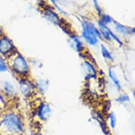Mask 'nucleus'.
Wrapping results in <instances>:
<instances>
[{"label":"nucleus","mask_w":135,"mask_h":135,"mask_svg":"<svg viewBox=\"0 0 135 135\" xmlns=\"http://www.w3.org/2000/svg\"><path fill=\"white\" fill-rule=\"evenodd\" d=\"M23 131V122L20 114L8 110L0 116V135H18Z\"/></svg>","instance_id":"nucleus-1"},{"label":"nucleus","mask_w":135,"mask_h":135,"mask_svg":"<svg viewBox=\"0 0 135 135\" xmlns=\"http://www.w3.org/2000/svg\"><path fill=\"white\" fill-rule=\"evenodd\" d=\"M9 70L18 79L29 77L31 75V65L28 60L17 50L7 58Z\"/></svg>","instance_id":"nucleus-2"},{"label":"nucleus","mask_w":135,"mask_h":135,"mask_svg":"<svg viewBox=\"0 0 135 135\" xmlns=\"http://www.w3.org/2000/svg\"><path fill=\"white\" fill-rule=\"evenodd\" d=\"M81 38L84 42L91 47H97L100 40H103L98 26L92 21L84 18L81 21Z\"/></svg>","instance_id":"nucleus-3"},{"label":"nucleus","mask_w":135,"mask_h":135,"mask_svg":"<svg viewBox=\"0 0 135 135\" xmlns=\"http://www.w3.org/2000/svg\"><path fill=\"white\" fill-rule=\"evenodd\" d=\"M43 16L47 21L52 23V24L60 27L64 33H66L67 35H69L72 32L67 28L66 25L64 24V20L60 15V13H58L53 7L50 6H45L43 8Z\"/></svg>","instance_id":"nucleus-4"},{"label":"nucleus","mask_w":135,"mask_h":135,"mask_svg":"<svg viewBox=\"0 0 135 135\" xmlns=\"http://www.w3.org/2000/svg\"><path fill=\"white\" fill-rule=\"evenodd\" d=\"M18 90L26 99H32L37 95L34 80L30 76L18 79Z\"/></svg>","instance_id":"nucleus-5"},{"label":"nucleus","mask_w":135,"mask_h":135,"mask_svg":"<svg viewBox=\"0 0 135 135\" xmlns=\"http://www.w3.org/2000/svg\"><path fill=\"white\" fill-rule=\"evenodd\" d=\"M81 68L82 75L85 81L89 82L91 80H95L98 78V69L94 63L91 60H84L81 64Z\"/></svg>","instance_id":"nucleus-6"},{"label":"nucleus","mask_w":135,"mask_h":135,"mask_svg":"<svg viewBox=\"0 0 135 135\" xmlns=\"http://www.w3.org/2000/svg\"><path fill=\"white\" fill-rule=\"evenodd\" d=\"M17 50L18 49L13 40L4 33L0 38V56L7 59Z\"/></svg>","instance_id":"nucleus-7"},{"label":"nucleus","mask_w":135,"mask_h":135,"mask_svg":"<svg viewBox=\"0 0 135 135\" xmlns=\"http://www.w3.org/2000/svg\"><path fill=\"white\" fill-rule=\"evenodd\" d=\"M69 39H68V43L69 46L74 51L77 52V53L81 55L84 53V51L86 50L85 45H84V41L77 34L71 32L70 34L68 35Z\"/></svg>","instance_id":"nucleus-8"},{"label":"nucleus","mask_w":135,"mask_h":135,"mask_svg":"<svg viewBox=\"0 0 135 135\" xmlns=\"http://www.w3.org/2000/svg\"><path fill=\"white\" fill-rule=\"evenodd\" d=\"M36 115L42 121H47L50 117L52 108L50 105L44 100L40 101L36 107Z\"/></svg>","instance_id":"nucleus-9"},{"label":"nucleus","mask_w":135,"mask_h":135,"mask_svg":"<svg viewBox=\"0 0 135 135\" xmlns=\"http://www.w3.org/2000/svg\"><path fill=\"white\" fill-rule=\"evenodd\" d=\"M2 92L8 100H12L18 96V91L14 84L9 81H5L2 84Z\"/></svg>","instance_id":"nucleus-10"},{"label":"nucleus","mask_w":135,"mask_h":135,"mask_svg":"<svg viewBox=\"0 0 135 135\" xmlns=\"http://www.w3.org/2000/svg\"><path fill=\"white\" fill-rule=\"evenodd\" d=\"M37 95H44L48 91L50 86V81L47 79L39 78L34 81Z\"/></svg>","instance_id":"nucleus-11"},{"label":"nucleus","mask_w":135,"mask_h":135,"mask_svg":"<svg viewBox=\"0 0 135 135\" xmlns=\"http://www.w3.org/2000/svg\"><path fill=\"white\" fill-rule=\"evenodd\" d=\"M113 28H114L113 29L117 34H120V35L124 36H128L132 34V28L130 27L122 24L115 20L113 21Z\"/></svg>","instance_id":"nucleus-12"},{"label":"nucleus","mask_w":135,"mask_h":135,"mask_svg":"<svg viewBox=\"0 0 135 135\" xmlns=\"http://www.w3.org/2000/svg\"><path fill=\"white\" fill-rule=\"evenodd\" d=\"M97 26L100 31V33L101 34V36L103 38V40H106L107 42H111L110 36V28L109 26H107L105 23L100 20L99 18H98L97 20Z\"/></svg>","instance_id":"nucleus-13"},{"label":"nucleus","mask_w":135,"mask_h":135,"mask_svg":"<svg viewBox=\"0 0 135 135\" xmlns=\"http://www.w3.org/2000/svg\"><path fill=\"white\" fill-rule=\"evenodd\" d=\"M108 74L109 78L110 79V80L113 83V84H114V86H115V88H116V89L117 90V91H121V90H122V85H121L120 79L117 77V74H115V71H114L111 67H109L108 68Z\"/></svg>","instance_id":"nucleus-14"},{"label":"nucleus","mask_w":135,"mask_h":135,"mask_svg":"<svg viewBox=\"0 0 135 135\" xmlns=\"http://www.w3.org/2000/svg\"><path fill=\"white\" fill-rule=\"evenodd\" d=\"M100 53H101V55H102L103 58L104 60L111 62H113V61H114V58H113V55L111 54L110 51L109 50L108 48L104 44L100 45Z\"/></svg>","instance_id":"nucleus-15"},{"label":"nucleus","mask_w":135,"mask_h":135,"mask_svg":"<svg viewBox=\"0 0 135 135\" xmlns=\"http://www.w3.org/2000/svg\"><path fill=\"white\" fill-rule=\"evenodd\" d=\"M9 70V67L7 59L0 56V73H5Z\"/></svg>","instance_id":"nucleus-16"},{"label":"nucleus","mask_w":135,"mask_h":135,"mask_svg":"<svg viewBox=\"0 0 135 135\" xmlns=\"http://www.w3.org/2000/svg\"><path fill=\"white\" fill-rule=\"evenodd\" d=\"M98 18H99L100 20L103 23L107 25V26L113 24V21H114V19L111 17L110 16L104 13H102L100 16H98Z\"/></svg>","instance_id":"nucleus-17"},{"label":"nucleus","mask_w":135,"mask_h":135,"mask_svg":"<svg viewBox=\"0 0 135 135\" xmlns=\"http://www.w3.org/2000/svg\"><path fill=\"white\" fill-rule=\"evenodd\" d=\"M49 1L51 2V4H52V7L55 9L56 11H57L58 13H60V14H62L63 16L67 15V13H66V11H64L62 8H61L60 5L58 4L57 0H49Z\"/></svg>","instance_id":"nucleus-18"},{"label":"nucleus","mask_w":135,"mask_h":135,"mask_svg":"<svg viewBox=\"0 0 135 135\" xmlns=\"http://www.w3.org/2000/svg\"><path fill=\"white\" fill-rule=\"evenodd\" d=\"M92 2H93V7H94V9H95V12H96L98 14V16H100L102 13H103V11L102 7L100 5L99 2H98V0H92Z\"/></svg>","instance_id":"nucleus-19"},{"label":"nucleus","mask_w":135,"mask_h":135,"mask_svg":"<svg viewBox=\"0 0 135 135\" xmlns=\"http://www.w3.org/2000/svg\"><path fill=\"white\" fill-rule=\"evenodd\" d=\"M8 102H9V100L6 98L2 91H0V110H2V109L4 110V109L7 108Z\"/></svg>","instance_id":"nucleus-20"},{"label":"nucleus","mask_w":135,"mask_h":135,"mask_svg":"<svg viewBox=\"0 0 135 135\" xmlns=\"http://www.w3.org/2000/svg\"><path fill=\"white\" fill-rule=\"evenodd\" d=\"M110 36L111 40H113V41H115V42L119 45L120 47L123 46V42H122V40L120 39V38L117 36V34H115V33L113 32V30H111V29L110 31Z\"/></svg>","instance_id":"nucleus-21"},{"label":"nucleus","mask_w":135,"mask_h":135,"mask_svg":"<svg viewBox=\"0 0 135 135\" xmlns=\"http://www.w3.org/2000/svg\"><path fill=\"white\" fill-rule=\"evenodd\" d=\"M116 102L120 103H124L129 102L130 100V98L127 94L124 93V94H121L118 97L115 99Z\"/></svg>","instance_id":"nucleus-22"},{"label":"nucleus","mask_w":135,"mask_h":135,"mask_svg":"<svg viewBox=\"0 0 135 135\" xmlns=\"http://www.w3.org/2000/svg\"><path fill=\"white\" fill-rule=\"evenodd\" d=\"M109 118H110V124L112 128H115L116 126V117L114 114V113H110L109 115Z\"/></svg>","instance_id":"nucleus-23"},{"label":"nucleus","mask_w":135,"mask_h":135,"mask_svg":"<svg viewBox=\"0 0 135 135\" xmlns=\"http://www.w3.org/2000/svg\"><path fill=\"white\" fill-rule=\"evenodd\" d=\"M4 34V30H3L2 27L0 26V38H1Z\"/></svg>","instance_id":"nucleus-24"},{"label":"nucleus","mask_w":135,"mask_h":135,"mask_svg":"<svg viewBox=\"0 0 135 135\" xmlns=\"http://www.w3.org/2000/svg\"><path fill=\"white\" fill-rule=\"evenodd\" d=\"M132 33H133V34H134L135 35V27L132 28Z\"/></svg>","instance_id":"nucleus-25"},{"label":"nucleus","mask_w":135,"mask_h":135,"mask_svg":"<svg viewBox=\"0 0 135 135\" xmlns=\"http://www.w3.org/2000/svg\"><path fill=\"white\" fill-rule=\"evenodd\" d=\"M132 95L133 97H134V98L135 99V90H133L132 91Z\"/></svg>","instance_id":"nucleus-26"}]
</instances>
